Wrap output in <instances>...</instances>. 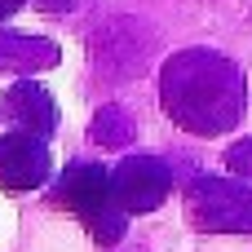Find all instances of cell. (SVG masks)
<instances>
[{
  "mask_svg": "<svg viewBox=\"0 0 252 252\" xmlns=\"http://www.w3.org/2000/svg\"><path fill=\"white\" fill-rule=\"evenodd\" d=\"M164 102L177 115V124L195 133H221L239 115V75L230 62L208 58V53H182L168 62L164 75Z\"/></svg>",
  "mask_w": 252,
  "mask_h": 252,
  "instance_id": "6da1fadb",
  "label": "cell"
},
{
  "mask_svg": "<svg viewBox=\"0 0 252 252\" xmlns=\"http://www.w3.org/2000/svg\"><path fill=\"white\" fill-rule=\"evenodd\" d=\"M58 199L89 226L97 244H115L124 235V208L115 204L111 173L102 164H71L58 182Z\"/></svg>",
  "mask_w": 252,
  "mask_h": 252,
  "instance_id": "7a4b0ae2",
  "label": "cell"
},
{
  "mask_svg": "<svg viewBox=\"0 0 252 252\" xmlns=\"http://www.w3.org/2000/svg\"><path fill=\"white\" fill-rule=\"evenodd\" d=\"M111 190H115V204L124 208V217H128V213H151V208H159L164 195L173 190V177H168V168H164L159 159L133 155V159H124V164L111 173Z\"/></svg>",
  "mask_w": 252,
  "mask_h": 252,
  "instance_id": "3957f363",
  "label": "cell"
},
{
  "mask_svg": "<svg viewBox=\"0 0 252 252\" xmlns=\"http://www.w3.org/2000/svg\"><path fill=\"white\" fill-rule=\"evenodd\" d=\"M49 177V146L44 137L35 133H0V190L9 195H22V190H35L44 186Z\"/></svg>",
  "mask_w": 252,
  "mask_h": 252,
  "instance_id": "277c9868",
  "label": "cell"
},
{
  "mask_svg": "<svg viewBox=\"0 0 252 252\" xmlns=\"http://www.w3.org/2000/svg\"><path fill=\"white\" fill-rule=\"evenodd\" d=\"M4 106L13 111V120L22 124V133L44 137V133H53V124H58L53 97H49L40 84H13V89H9V97H4Z\"/></svg>",
  "mask_w": 252,
  "mask_h": 252,
  "instance_id": "5b68a950",
  "label": "cell"
},
{
  "mask_svg": "<svg viewBox=\"0 0 252 252\" xmlns=\"http://www.w3.org/2000/svg\"><path fill=\"white\" fill-rule=\"evenodd\" d=\"M18 9H22V0H0V22H4L9 13H18Z\"/></svg>",
  "mask_w": 252,
  "mask_h": 252,
  "instance_id": "8992f818",
  "label": "cell"
}]
</instances>
